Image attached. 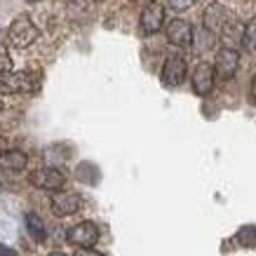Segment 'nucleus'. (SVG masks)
Masks as SVG:
<instances>
[{
    "label": "nucleus",
    "mask_w": 256,
    "mask_h": 256,
    "mask_svg": "<svg viewBox=\"0 0 256 256\" xmlns=\"http://www.w3.org/2000/svg\"><path fill=\"white\" fill-rule=\"evenodd\" d=\"M252 99H254V104H256V78L252 80Z\"/></svg>",
    "instance_id": "20"
},
{
    "label": "nucleus",
    "mask_w": 256,
    "mask_h": 256,
    "mask_svg": "<svg viewBox=\"0 0 256 256\" xmlns=\"http://www.w3.org/2000/svg\"><path fill=\"white\" fill-rule=\"evenodd\" d=\"M0 64H8V47H5V38L0 33Z\"/></svg>",
    "instance_id": "17"
},
{
    "label": "nucleus",
    "mask_w": 256,
    "mask_h": 256,
    "mask_svg": "<svg viewBox=\"0 0 256 256\" xmlns=\"http://www.w3.org/2000/svg\"><path fill=\"white\" fill-rule=\"evenodd\" d=\"M76 256H104L101 252H96V249H80Z\"/></svg>",
    "instance_id": "19"
},
{
    "label": "nucleus",
    "mask_w": 256,
    "mask_h": 256,
    "mask_svg": "<svg viewBox=\"0 0 256 256\" xmlns=\"http://www.w3.org/2000/svg\"><path fill=\"white\" fill-rule=\"evenodd\" d=\"M26 162H28V158L22 150H2L0 153V167L8 172H22Z\"/></svg>",
    "instance_id": "12"
},
{
    "label": "nucleus",
    "mask_w": 256,
    "mask_h": 256,
    "mask_svg": "<svg viewBox=\"0 0 256 256\" xmlns=\"http://www.w3.org/2000/svg\"><path fill=\"white\" fill-rule=\"evenodd\" d=\"M195 0H167V5H170V10H174V12H184V10L193 8Z\"/></svg>",
    "instance_id": "16"
},
{
    "label": "nucleus",
    "mask_w": 256,
    "mask_h": 256,
    "mask_svg": "<svg viewBox=\"0 0 256 256\" xmlns=\"http://www.w3.org/2000/svg\"><path fill=\"white\" fill-rule=\"evenodd\" d=\"M24 221H26V230H28L36 240H42V238H45V224H42V218H40L38 214L28 212V214L24 216Z\"/></svg>",
    "instance_id": "13"
},
{
    "label": "nucleus",
    "mask_w": 256,
    "mask_h": 256,
    "mask_svg": "<svg viewBox=\"0 0 256 256\" xmlns=\"http://www.w3.org/2000/svg\"><path fill=\"white\" fill-rule=\"evenodd\" d=\"M31 184L42 188V190H59L66 184V174L56 167H42V170L31 174Z\"/></svg>",
    "instance_id": "6"
},
{
    "label": "nucleus",
    "mask_w": 256,
    "mask_h": 256,
    "mask_svg": "<svg viewBox=\"0 0 256 256\" xmlns=\"http://www.w3.org/2000/svg\"><path fill=\"white\" fill-rule=\"evenodd\" d=\"M50 256H66V254H64V252H52Z\"/></svg>",
    "instance_id": "21"
},
{
    "label": "nucleus",
    "mask_w": 256,
    "mask_h": 256,
    "mask_svg": "<svg viewBox=\"0 0 256 256\" xmlns=\"http://www.w3.org/2000/svg\"><path fill=\"white\" fill-rule=\"evenodd\" d=\"M8 36H10V40H12V45L24 50V47H31L33 42L38 40L40 31H38V26L31 22L28 14H19L14 22L10 24Z\"/></svg>",
    "instance_id": "1"
},
{
    "label": "nucleus",
    "mask_w": 256,
    "mask_h": 256,
    "mask_svg": "<svg viewBox=\"0 0 256 256\" xmlns=\"http://www.w3.org/2000/svg\"><path fill=\"white\" fill-rule=\"evenodd\" d=\"M186 59L181 54H170L162 64V82L167 87H178L186 80Z\"/></svg>",
    "instance_id": "4"
},
{
    "label": "nucleus",
    "mask_w": 256,
    "mask_h": 256,
    "mask_svg": "<svg viewBox=\"0 0 256 256\" xmlns=\"http://www.w3.org/2000/svg\"><path fill=\"white\" fill-rule=\"evenodd\" d=\"M94 2H104V0H94Z\"/></svg>",
    "instance_id": "23"
},
{
    "label": "nucleus",
    "mask_w": 256,
    "mask_h": 256,
    "mask_svg": "<svg viewBox=\"0 0 256 256\" xmlns=\"http://www.w3.org/2000/svg\"><path fill=\"white\" fill-rule=\"evenodd\" d=\"M0 256H19V254H16L12 247H8V244H2V242H0Z\"/></svg>",
    "instance_id": "18"
},
{
    "label": "nucleus",
    "mask_w": 256,
    "mask_h": 256,
    "mask_svg": "<svg viewBox=\"0 0 256 256\" xmlns=\"http://www.w3.org/2000/svg\"><path fill=\"white\" fill-rule=\"evenodd\" d=\"M204 28L210 33H221L228 24V14H226V8L218 5V2H212L210 8L204 10Z\"/></svg>",
    "instance_id": "11"
},
{
    "label": "nucleus",
    "mask_w": 256,
    "mask_h": 256,
    "mask_svg": "<svg viewBox=\"0 0 256 256\" xmlns=\"http://www.w3.org/2000/svg\"><path fill=\"white\" fill-rule=\"evenodd\" d=\"M238 242L242 247L247 249H254L256 247V226H242L238 230Z\"/></svg>",
    "instance_id": "15"
},
{
    "label": "nucleus",
    "mask_w": 256,
    "mask_h": 256,
    "mask_svg": "<svg viewBox=\"0 0 256 256\" xmlns=\"http://www.w3.org/2000/svg\"><path fill=\"white\" fill-rule=\"evenodd\" d=\"M242 45L252 50V52H256V16L249 19L247 26L242 28Z\"/></svg>",
    "instance_id": "14"
},
{
    "label": "nucleus",
    "mask_w": 256,
    "mask_h": 256,
    "mask_svg": "<svg viewBox=\"0 0 256 256\" xmlns=\"http://www.w3.org/2000/svg\"><path fill=\"white\" fill-rule=\"evenodd\" d=\"M164 24V8L160 2H148L141 12V31L144 33H158Z\"/></svg>",
    "instance_id": "9"
},
{
    "label": "nucleus",
    "mask_w": 256,
    "mask_h": 256,
    "mask_svg": "<svg viewBox=\"0 0 256 256\" xmlns=\"http://www.w3.org/2000/svg\"><path fill=\"white\" fill-rule=\"evenodd\" d=\"M238 64H240V54L233 47H221L216 52V62H214V70L221 80H230L238 70Z\"/></svg>",
    "instance_id": "5"
},
{
    "label": "nucleus",
    "mask_w": 256,
    "mask_h": 256,
    "mask_svg": "<svg viewBox=\"0 0 256 256\" xmlns=\"http://www.w3.org/2000/svg\"><path fill=\"white\" fill-rule=\"evenodd\" d=\"M167 40L176 47H190V42H193V26L186 19H172L167 24Z\"/></svg>",
    "instance_id": "8"
},
{
    "label": "nucleus",
    "mask_w": 256,
    "mask_h": 256,
    "mask_svg": "<svg viewBox=\"0 0 256 256\" xmlns=\"http://www.w3.org/2000/svg\"><path fill=\"white\" fill-rule=\"evenodd\" d=\"M52 212L56 216H70L80 210V195L76 193H56L52 195Z\"/></svg>",
    "instance_id": "10"
},
{
    "label": "nucleus",
    "mask_w": 256,
    "mask_h": 256,
    "mask_svg": "<svg viewBox=\"0 0 256 256\" xmlns=\"http://www.w3.org/2000/svg\"><path fill=\"white\" fill-rule=\"evenodd\" d=\"M0 90L8 94L28 92L33 90V76L26 70H5L0 73Z\"/></svg>",
    "instance_id": "3"
},
{
    "label": "nucleus",
    "mask_w": 256,
    "mask_h": 256,
    "mask_svg": "<svg viewBox=\"0 0 256 256\" xmlns=\"http://www.w3.org/2000/svg\"><path fill=\"white\" fill-rule=\"evenodd\" d=\"M66 240H68L73 247L92 249L94 244H96V240H99V228H96V224H92V221H80V224H76L73 228H68Z\"/></svg>",
    "instance_id": "2"
},
{
    "label": "nucleus",
    "mask_w": 256,
    "mask_h": 256,
    "mask_svg": "<svg viewBox=\"0 0 256 256\" xmlns=\"http://www.w3.org/2000/svg\"><path fill=\"white\" fill-rule=\"evenodd\" d=\"M214 76H216V70H214L212 64H207V62L198 64L193 70V78H190L193 92L198 94V96H207V94L212 92V87H214Z\"/></svg>",
    "instance_id": "7"
},
{
    "label": "nucleus",
    "mask_w": 256,
    "mask_h": 256,
    "mask_svg": "<svg viewBox=\"0 0 256 256\" xmlns=\"http://www.w3.org/2000/svg\"><path fill=\"white\" fill-rule=\"evenodd\" d=\"M0 146H2V139H0Z\"/></svg>",
    "instance_id": "24"
},
{
    "label": "nucleus",
    "mask_w": 256,
    "mask_h": 256,
    "mask_svg": "<svg viewBox=\"0 0 256 256\" xmlns=\"http://www.w3.org/2000/svg\"><path fill=\"white\" fill-rule=\"evenodd\" d=\"M28 2H38V0H28Z\"/></svg>",
    "instance_id": "22"
}]
</instances>
